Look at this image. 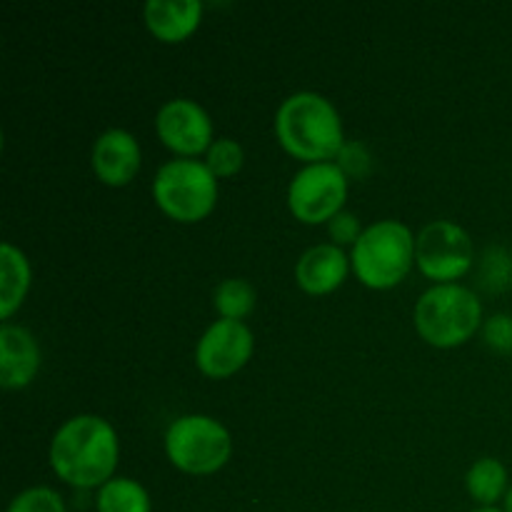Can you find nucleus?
I'll use <instances>...</instances> for the list:
<instances>
[{
	"instance_id": "nucleus-1",
	"label": "nucleus",
	"mask_w": 512,
	"mask_h": 512,
	"mask_svg": "<svg viewBox=\"0 0 512 512\" xmlns=\"http://www.w3.org/2000/svg\"><path fill=\"white\" fill-rule=\"evenodd\" d=\"M48 458L53 473L65 485L100 490L115 478L120 460L118 433L100 415H75L55 430Z\"/></svg>"
},
{
	"instance_id": "nucleus-2",
	"label": "nucleus",
	"mask_w": 512,
	"mask_h": 512,
	"mask_svg": "<svg viewBox=\"0 0 512 512\" xmlns=\"http://www.w3.org/2000/svg\"><path fill=\"white\" fill-rule=\"evenodd\" d=\"M273 128L280 148L305 165L333 163L348 143L338 108L313 90L288 95L275 113Z\"/></svg>"
},
{
	"instance_id": "nucleus-3",
	"label": "nucleus",
	"mask_w": 512,
	"mask_h": 512,
	"mask_svg": "<svg viewBox=\"0 0 512 512\" xmlns=\"http://www.w3.org/2000/svg\"><path fill=\"white\" fill-rule=\"evenodd\" d=\"M483 303L465 285H433L418 298L413 310L415 333L440 350L460 348L483 330Z\"/></svg>"
},
{
	"instance_id": "nucleus-4",
	"label": "nucleus",
	"mask_w": 512,
	"mask_h": 512,
	"mask_svg": "<svg viewBox=\"0 0 512 512\" xmlns=\"http://www.w3.org/2000/svg\"><path fill=\"white\" fill-rule=\"evenodd\" d=\"M353 273L365 288L393 290L415 265V235L400 220L368 225L350 250Z\"/></svg>"
},
{
	"instance_id": "nucleus-5",
	"label": "nucleus",
	"mask_w": 512,
	"mask_h": 512,
	"mask_svg": "<svg viewBox=\"0 0 512 512\" xmlns=\"http://www.w3.org/2000/svg\"><path fill=\"white\" fill-rule=\"evenodd\" d=\"M153 200L175 223H200L218 205V178L198 158L168 160L153 178Z\"/></svg>"
},
{
	"instance_id": "nucleus-6",
	"label": "nucleus",
	"mask_w": 512,
	"mask_h": 512,
	"mask_svg": "<svg viewBox=\"0 0 512 512\" xmlns=\"http://www.w3.org/2000/svg\"><path fill=\"white\" fill-rule=\"evenodd\" d=\"M165 455L185 475H213L228 465L233 438L220 420L210 415H180L165 430Z\"/></svg>"
},
{
	"instance_id": "nucleus-7",
	"label": "nucleus",
	"mask_w": 512,
	"mask_h": 512,
	"mask_svg": "<svg viewBox=\"0 0 512 512\" xmlns=\"http://www.w3.org/2000/svg\"><path fill=\"white\" fill-rule=\"evenodd\" d=\"M475 263L473 238L453 220H433L415 235V265L435 285H453Z\"/></svg>"
},
{
	"instance_id": "nucleus-8",
	"label": "nucleus",
	"mask_w": 512,
	"mask_h": 512,
	"mask_svg": "<svg viewBox=\"0 0 512 512\" xmlns=\"http://www.w3.org/2000/svg\"><path fill=\"white\" fill-rule=\"evenodd\" d=\"M348 175L335 163L303 165L288 185V208L303 225L330 223L345 210Z\"/></svg>"
},
{
	"instance_id": "nucleus-9",
	"label": "nucleus",
	"mask_w": 512,
	"mask_h": 512,
	"mask_svg": "<svg viewBox=\"0 0 512 512\" xmlns=\"http://www.w3.org/2000/svg\"><path fill=\"white\" fill-rule=\"evenodd\" d=\"M253 330L240 320L218 318L195 345V365L210 380L233 378L253 358Z\"/></svg>"
},
{
	"instance_id": "nucleus-10",
	"label": "nucleus",
	"mask_w": 512,
	"mask_h": 512,
	"mask_svg": "<svg viewBox=\"0 0 512 512\" xmlns=\"http://www.w3.org/2000/svg\"><path fill=\"white\" fill-rule=\"evenodd\" d=\"M155 133L178 158H198L215 143L208 110L190 98L168 100L155 115Z\"/></svg>"
},
{
	"instance_id": "nucleus-11",
	"label": "nucleus",
	"mask_w": 512,
	"mask_h": 512,
	"mask_svg": "<svg viewBox=\"0 0 512 512\" xmlns=\"http://www.w3.org/2000/svg\"><path fill=\"white\" fill-rule=\"evenodd\" d=\"M143 150L138 138L123 128H110L93 143L90 165L95 178L108 188H125L133 183L140 173Z\"/></svg>"
},
{
	"instance_id": "nucleus-12",
	"label": "nucleus",
	"mask_w": 512,
	"mask_h": 512,
	"mask_svg": "<svg viewBox=\"0 0 512 512\" xmlns=\"http://www.w3.org/2000/svg\"><path fill=\"white\" fill-rule=\"evenodd\" d=\"M40 365H43V353L30 333L23 325L3 323L0 328V385L5 390H23L38 378Z\"/></svg>"
},
{
	"instance_id": "nucleus-13",
	"label": "nucleus",
	"mask_w": 512,
	"mask_h": 512,
	"mask_svg": "<svg viewBox=\"0 0 512 512\" xmlns=\"http://www.w3.org/2000/svg\"><path fill=\"white\" fill-rule=\"evenodd\" d=\"M350 270H353L350 255H345L343 248L333 243H320L300 255L295 263V283L303 293L320 298V295L335 293L345 283Z\"/></svg>"
},
{
	"instance_id": "nucleus-14",
	"label": "nucleus",
	"mask_w": 512,
	"mask_h": 512,
	"mask_svg": "<svg viewBox=\"0 0 512 512\" xmlns=\"http://www.w3.org/2000/svg\"><path fill=\"white\" fill-rule=\"evenodd\" d=\"M143 20L155 40L165 45H178L200 28L203 3L198 0H150L143 8Z\"/></svg>"
},
{
	"instance_id": "nucleus-15",
	"label": "nucleus",
	"mask_w": 512,
	"mask_h": 512,
	"mask_svg": "<svg viewBox=\"0 0 512 512\" xmlns=\"http://www.w3.org/2000/svg\"><path fill=\"white\" fill-rule=\"evenodd\" d=\"M30 263L20 248L13 243L0 245V318L10 320L15 310L25 303L30 290Z\"/></svg>"
},
{
	"instance_id": "nucleus-16",
	"label": "nucleus",
	"mask_w": 512,
	"mask_h": 512,
	"mask_svg": "<svg viewBox=\"0 0 512 512\" xmlns=\"http://www.w3.org/2000/svg\"><path fill=\"white\" fill-rule=\"evenodd\" d=\"M465 490L478 508H498L510 490L508 468L498 458H480L465 475Z\"/></svg>"
},
{
	"instance_id": "nucleus-17",
	"label": "nucleus",
	"mask_w": 512,
	"mask_h": 512,
	"mask_svg": "<svg viewBox=\"0 0 512 512\" xmlns=\"http://www.w3.org/2000/svg\"><path fill=\"white\" fill-rule=\"evenodd\" d=\"M95 510L98 512H150L153 503L150 495L138 480L133 478H118L103 485L95 495Z\"/></svg>"
},
{
	"instance_id": "nucleus-18",
	"label": "nucleus",
	"mask_w": 512,
	"mask_h": 512,
	"mask_svg": "<svg viewBox=\"0 0 512 512\" xmlns=\"http://www.w3.org/2000/svg\"><path fill=\"white\" fill-rule=\"evenodd\" d=\"M258 303V293L245 278H228L215 288L213 308L218 318L223 320H240L243 323Z\"/></svg>"
},
{
	"instance_id": "nucleus-19",
	"label": "nucleus",
	"mask_w": 512,
	"mask_h": 512,
	"mask_svg": "<svg viewBox=\"0 0 512 512\" xmlns=\"http://www.w3.org/2000/svg\"><path fill=\"white\" fill-rule=\"evenodd\" d=\"M480 285L488 293H505L512 288V253L503 245H493L480 260Z\"/></svg>"
},
{
	"instance_id": "nucleus-20",
	"label": "nucleus",
	"mask_w": 512,
	"mask_h": 512,
	"mask_svg": "<svg viewBox=\"0 0 512 512\" xmlns=\"http://www.w3.org/2000/svg\"><path fill=\"white\" fill-rule=\"evenodd\" d=\"M205 165H208L210 173L215 175L218 180L233 178L243 170L245 165V150L238 140L233 138H218L205 153Z\"/></svg>"
},
{
	"instance_id": "nucleus-21",
	"label": "nucleus",
	"mask_w": 512,
	"mask_h": 512,
	"mask_svg": "<svg viewBox=\"0 0 512 512\" xmlns=\"http://www.w3.org/2000/svg\"><path fill=\"white\" fill-rule=\"evenodd\" d=\"M5 512H68V508L58 490L48 485H35L15 495Z\"/></svg>"
},
{
	"instance_id": "nucleus-22",
	"label": "nucleus",
	"mask_w": 512,
	"mask_h": 512,
	"mask_svg": "<svg viewBox=\"0 0 512 512\" xmlns=\"http://www.w3.org/2000/svg\"><path fill=\"white\" fill-rule=\"evenodd\" d=\"M335 165L343 170L350 178H368L370 168H373V155L365 148L363 143H345V148L340 150V155L335 158Z\"/></svg>"
},
{
	"instance_id": "nucleus-23",
	"label": "nucleus",
	"mask_w": 512,
	"mask_h": 512,
	"mask_svg": "<svg viewBox=\"0 0 512 512\" xmlns=\"http://www.w3.org/2000/svg\"><path fill=\"white\" fill-rule=\"evenodd\" d=\"M483 340L495 353H512V315L498 313L485 320Z\"/></svg>"
},
{
	"instance_id": "nucleus-24",
	"label": "nucleus",
	"mask_w": 512,
	"mask_h": 512,
	"mask_svg": "<svg viewBox=\"0 0 512 512\" xmlns=\"http://www.w3.org/2000/svg\"><path fill=\"white\" fill-rule=\"evenodd\" d=\"M363 230L365 228L360 225V218L355 213H350V210H343V213H338L328 223V235L333 240V245H338V248L358 243Z\"/></svg>"
},
{
	"instance_id": "nucleus-25",
	"label": "nucleus",
	"mask_w": 512,
	"mask_h": 512,
	"mask_svg": "<svg viewBox=\"0 0 512 512\" xmlns=\"http://www.w3.org/2000/svg\"><path fill=\"white\" fill-rule=\"evenodd\" d=\"M503 510L505 512H512V485H510L508 495H505V500H503Z\"/></svg>"
},
{
	"instance_id": "nucleus-26",
	"label": "nucleus",
	"mask_w": 512,
	"mask_h": 512,
	"mask_svg": "<svg viewBox=\"0 0 512 512\" xmlns=\"http://www.w3.org/2000/svg\"><path fill=\"white\" fill-rule=\"evenodd\" d=\"M470 512H505L503 508H475V510H470Z\"/></svg>"
}]
</instances>
